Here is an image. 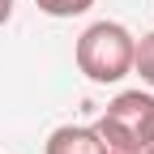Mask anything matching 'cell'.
Wrapping results in <instances>:
<instances>
[{"mask_svg": "<svg viewBox=\"0 0 154 154\" xmlns=\"http://www.w3.org/2000/svg\"><path fill=\"white\" fill-rule=\"evenodd\" d=\"M133 73L141 77V82L154 90V30L137 38V47H133Z\"/></svg>", "mask_w": 154, "mask_h": 154, "instance_id": "cell-4", "label": "cell"}, {"mask_svg": "<svg viewBox=\"0 0 154 154\" xmlns=\"http://www.w3.org/2000/svg\"><path fill=\"white\" fill-rule=\"evenodd\" d=\"M9 17H13V0H0V26L9 22Z\"/></svg>", "mask_w": 154, "mask_h": 154, "instance_id": "cell-6", "label": "cell"}, {"mask_svg": "<svg viewBox=\"0 0 154 154\" xmlns=\"http://www.w3.org/2000/svg\"><path fill=\"white\" fill-rule=\"evenodd\" d=\"M38 9H43L47 17H82L94 0H34Z\"/></svg>", "mask_w": 154, "mask_h": 154, "instance_id": "cell-5", "label": "cell"}, {"mask_svg": "<svg viewBox=\"0 0 154 154\" xmlns=\"http://www.w3.org/2000/svg\"><path fill=\"white\" fill-rule=\"evenodd\" d=\"M43 154H103V141L94 133V124H60L51 128Z\"/></svg>", "mask_w": 154, "mask_h": 154, "instance_id": "cell-3", "label": "cell"}, {"mask_svg": "<svg viewBox=\"0 0 154 154\" xmlns=\"http://www.w3.org/2000/svg\"><path fill=\"white\" fill-rule=\"evenodd\" d=\"M133 47H137V38H133L128 26L120 22H90L82 34H77V69L86 73V82L94 86H116L124 82L133 73Z\"/></svg>", "mask_w": 154, "mask_h": 154, "instance_id": "cell-1", "label": "cell"}, {"mask_svg": "<svg viewBox=\"0 0 154 154\" xmlns=\"http://www.w3.org/2000/svg\"><path fill=\"white\" fill-rule=\"evenodd\" d=\"M141 154H154V137H150V146H146V150H141Z\"/></svg>", "mask_w": 154, "mask_h": 154, "instance_id": "cell-7", "label": "cell"}, {"mask_svg": "<svg viewBox=\"0 0 154 154\" xmlns=\"http://www.w3.org/2000/svg\"><path fill=\"white\" fill-rule=\"evenodd\" d=\"M94 133H99L103 141L128 146V150L141 154L150 146V137H154V94L150 90H120L107 103V111L99 116Z\"/></svg>", "mask_w": 154, "mask_h": 154, "instance_id": "cell-2", "label": "cell"}]
</instances>
